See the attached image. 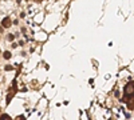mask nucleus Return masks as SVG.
I'll return each mask as SVG.
<instances>
[{
    "mask_svg": "<svg viewBox=\"0 0 134 120\" xmlns=\"http://www.w3.org/2000/svg\"><path fill=\"white\" fill-rule=\"evenodd\" d=\"M124 93L126 96H131L134 95V83H127L124 88Z\"/></svg>",
    "mask_w": 134,
    "mask_h": 120,
    "instance_id": "obj_1",
    "label": "nucleus"
},
{
    "mask_svg": "<svg viewBox=\"0 0 134 120\" xmlns=\"http://www.w3.org/2000/svg\"><path fill=\"white\" fill-rule=\"evenodd\" d=\"M9 26H11V20H9V17L4 19V20H3V27H9Z\"/></svg>",
    "mask_w": 134,
    "mask_h": 120,
    "instance_id": "obj_2",
    "label": "nucleus"
},
{
    "mask_svg": "<svg viewBox=\"0 0 134 120\" xmlns=\"http://www.w3.org/2000/svg\"><path fill=\"white\" fill-rule=\"evenodd\" d=\"M4 58H5V59H9V58H11V53H9V52H4Z\"/></svg>",
    "mask_w": 134,
    "mask_h": 120,
    "instance_id": "obj_3",
    "label": "nucleus"
},
{
    "mask_svg": "<svg viewBox=\"0 0 134 120\" xmlns=\"http://www.w3.org/2000/svg\"><path fill=\"white\" fill-rule=\"evenodd\" d=\"M134 107V100H131L130 103H129V108H133Z\"/></svg>",
    "mask_w": 134,
    "mask_h": 120,
    "instance_id": "obj_4",
    "label": "nucleus"
}]
</instances>
